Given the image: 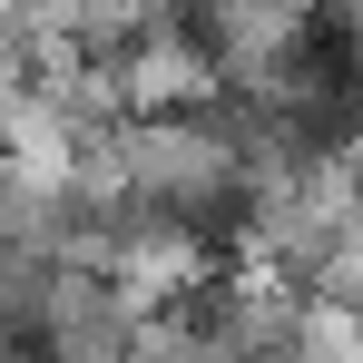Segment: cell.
Segmentation results:
<instances>
[{"instance_id":"1","label":"cell","mask_w":363,"mask_h":363,"mask_svg":"<svg viewBox=\"0 0 363 363\" xmlns=\"http://www.w3.org/2000/svg\"><path fill=\"white\" fill-rule=\"evenodd\" d=\"M324 20H334V0H196V30L216 40L226 79L314 50V30H324Z\"/></svg>"}]
</instances>
